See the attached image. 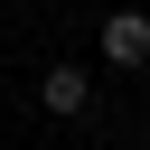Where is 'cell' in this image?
I'll list each match as a JSON object with an SVG mask.
<instances>
[{
    "label": "cell",
    "mask_w": 150,
    "mask_h": 150,
    "mask_svg": "<svg viewBox=\"0 0 150 150\" xmlns=\"http://www.w3.org/2000/svg\"><path fill=\"white\" fill-rule=\"evenodd\" d=\"M103 66H150V9H103Z\"/></svg>",
    "instance_id": "obj_1"
},
{
    "label": "cell",
    "mask_w": 150,
    "mask_h": 150,
    "mask_svg": "<svg viewBox=\"0 0 150 150\" xmlns=\"http://www.w3.org/2000/svg\"><path fill=\"white\" fill-rule=\"evenodd\" d=\"M38 103H47V112H56V122H75V112H84V103H94V75H84V66H66V56H56V66H47V75H38Z\"/></svg>",
    "instance_id": "obj_2"
},
{
    "label": "cell",
    "mask_w": 150,
    "mask_h": 150,
    "mask_svg": "<svg viewBox=\"0 0 150 150\" xmlns=\"http://www.w3.org/2000/svg\"><path fill=\"white\" fill-rule=\"evenodd\" d=\"M141 150H150V141H141Z\"/></svg>",
    "instance_id": "obj_3"
}]
</instances>
